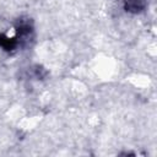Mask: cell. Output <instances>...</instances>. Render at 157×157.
Here are the masks:
<instances>
[{
	"label": "cell",
	"instance_id": "cell-1",
	"mask_svg": "<svg viewBox=\"0 0 157 157\" xmlns=\"http://www.w3.org/2000/svg\"><path fill=\"white\" fill-rule=\"evenodd\" d=\"M121 2L124 10L132 15L144 12L148 6V0H121Z\"/></svg>",
	"mask_w": 157,
	"mask_h": 157
},
{
	"label": "cell",
	"instance_id": "cell-2",
	"mask_svg": "<svg viewBox=\"0 0 157 157\" xmlns=\"http://www.w3.org/2000/svg\"><path fill=\"white\" fill-rule=\"evenodd\" d=\"M18 40L15 37H7L5 34H0V47L6 52H12L18 47Z\"/></svg>",
	"mask_w": 157,
	"mask_h": 157
}]
</instances>
